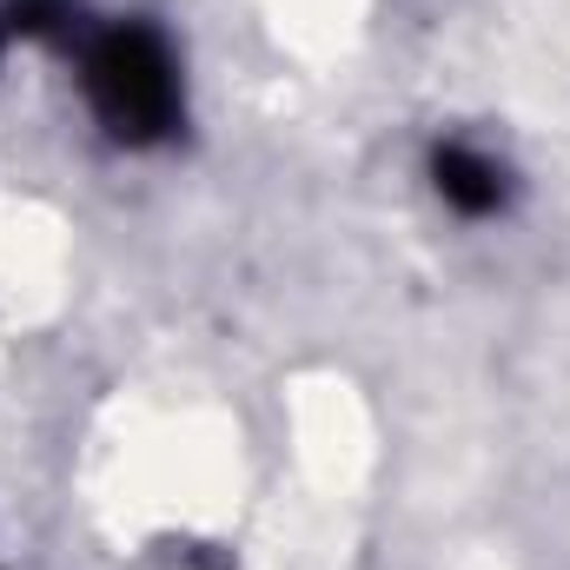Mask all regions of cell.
<instances>
[{"instance_id": "obj_2", "label": "cell", "mask_w": 570, "mask_h": 570, "mask_svg": "<svg viewBox=\"0 0 570 570\" xmlns=\"http://www.w3.org/2000/svg\"><path fill=\"white\" fill-rule=\"evenodd\" d=\"M431 173H438V193H444L458 213H498V206H504V173H498V159H484V153H471V146H438Z\"/></svg>"}, {"instance_id": "obj_1", "label": "cell", "mask_w": 570, "mask_h": 570, "mask_svg": "<svg viewBox=\"0 0 570 570\" xmlns=\"http://www.w3.org/2000/svg\"><path fill=\"white\" fill-rule=\"evenodd\" d=\"M87 94L107 134L127 146H153L179 127V80L173 53L146 27H114L87 47Z\"/></svg>"}]
</instances>
